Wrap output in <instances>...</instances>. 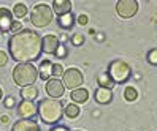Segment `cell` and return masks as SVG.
<instances>
[{
  "mask_svg": "<svg viewBox=\"0 0 157 131\" xmlns=\"http://www.w3.org/2000/svg\"><path fill=\"white\" fill-rule=\"evenodd\" d=\"M8 48L13 60L17 63H30L41 54V38L36 32L22 29L10 38Z\"/></svg>",
  "mask_w": 157,
  "mask_h": 131,
  "instance_id": "cell-1",
  "label": "cell"
},
{
  "mask_svg": "<svg viewBox=\"0 0 157 131\" xmlns=\"http://www.w3.org/2000/svg\"><path fill=\"white\" fill-rule=\"evenodd\" d=\"M36 112H38L40 118L48 125H54L62 118L63 114V106L62 101L59 100H52V98H46L41 100L38 103V107H36Z\"/></svg>",
  "mask_w": 157,
  "mask_h": 131,
  "instance_id": "cell-2",
  "label": "cell"
},
{
  "mask_svg": "<svg viewBox=\"0 0 157 131\" xmlns=\"http://www.w3.org/2000/svg\"><path fill=\"white\" fill-rule=\"evenodd\" d=\"M13 79L17 86H33L35 81L38 79V70L32 63H17L13 70Z\"/></svg>",
  "mask_w": 157,
  "mask_h": 131,
  "instance_id": "cell-3",
  "label": "cell"
},
{
  "mask_svg": "<svg viewBox=\"0 0 157 131\" xmlns=\"http://www.w3.org/2000/svg\"><path fill=\"white\" fill-rule=\"evenodd\" d=\"M130 67L124 60H113L109 63L108 74L114 84H124L128 78H130Z\"/></svg>",
  "mask_w": 157,
  "mask_h": 131,
  "instance_id": "cell-4",
  "label": "cell"
},
{
  "mask_svg": "<svg viewBox=\"0 0 157 131\" xmlns=\"http://www.w3.org/2000/svg\"><path fill=\"white\" fill-rule=\"evenodd\" d=\"M51 21H52V10H51L48 5L40 3V5H36L33 10H32L30 22L35 27H46Z\"/></svg>",
  "mask_w": 157,
  "mask_h": 131,
  "instance_id": "cell-5",
  "label": "cell"
},
{
  "mask_svg": "<svg viewBox=\"0 0 157 131\" xmlns=\"http://www.w3.org/2000/svg\"><path fill=\"white\" fill-rule=\"evenodd\" d=\"M62 78H63V82H62L63 87L71 89V90L79 89V86H82V81H84L82 73L78 68H68L67 71H63Z\"/></svg>",
  "mask_w": 157,
  "mask_h": 131,
  "instance_id": "cell-6",
  "label": "cell"
},
{
  "mask_svg": "<svg viewBox=\"0 0 157 131\" xmlns=\"http://www.w3.org/2000/svg\"><path fill=\"white\" fill-rule=\"evenodd\" d=\"M116 11L124 19L133 17L138 11V2L136 0H119L116 3Z\"/></svg>",
  "mask_w": 157,
  "mask_h": 131,
  "instance_id": "cell-7",
  "label": "cell"
},
{
  "mask_svg": "<svg viewBox=\"0 0 157 131\" xmlns=\"http://www.w3.org/2000/svg\"><path fill=\"white\" fill-rule=\"evenodd\" d=\"M44 90L48 93L49 96L54 98H60L63 95V92H65V87H63V84L60 82V79H49L46 81V86H44Z\"/></svg>",
  "mask_w": 157,
  "mask_h": 131,
  "instance_id": "cell-8",
  "label": "cell"
},
{
  "mask_svg": "<svg viewBox=\"0 0 157 131\" xmlns=\"http://www.w3.org/2000/svg\"><path fill=\"white\" fill-rule=\"evenodd\" d=\"M17 114H19L22 118H30L36 114V106L33 104V101H27L22 100L17 106Z\"/></svg>",
  "mask_w": 157,
  "mask_h": 131,
  "instance_id": "cell-9",
  "label": "cell"
},
{
  "mask_svg": "<svg viewBox=\"0 0 157 131\" xmlns=\"http://www.w3.org/2000/svg\"><path fill=\"white\" fill-rule=\"evenodd\" d=\"M57 48H59V38L56 35H46L41 40V51H44L46 54H54Z\"/></svg>",
  "mask_w": 157,
  "mask_h": 131,
  "instance_id": "cell-10",
  "label": "cell"
},
{
  "mask_svg": "<svg viewBox=\"0 0 157 131\" xmlns=\"http://www.w3.org/2000/svg\"><path fill=\"white\" fill-rule=\"evenodd\" d=\"M13 24V13L8 8H0V32H10Z\"/></svg>",
  "mask_w": 157,
  "mask_h": 131,
  "instance_id": "cell-11",
  "label": "cell"
},
{
  "mask_svg": "<svg viewBox=\"0 0 157 131\" xmlns=\"http://www.w3.org/2000/svg\"><path fill=\"white\" fill-rule=\"evenodd\" d=\"M11 131H40V128L36 125V122L30 118H22V120H17L13 125Z\"/></svg>",
  "mask_w": 157,
  "mask_h": 131,
  "instance_id": "cell-12",
  "label": "cell"
},
{
  "mask_svg": "<svg viewBox=\"0 0 157 131\" xmlns=\"http://www.w3.org/2000/svg\"><path fill=\"white\" fill-rule=\"evenodd\" d=\"M51 10L56 11L59 16L68 14V13H71V2L70 0H54Z\"/></svg>",
  "mask_w": 157,
  "mask_h": 131,
  "instance_id": "cell-13",
  "label": "cell"
},
{
  "mask_svg": "<svg viewBox=\"0 0 157 131\" xmlns=\"http://www.w3.org/2000/svg\"><path fill=\"white\" fill-rule=\"evenodd\" d=\"M95 100L98 104H108L113 100V92L109 89H105V87H98L95 90Z\"/></svg>",
  "mask_w": 157,
  "mask_h": 131,
  "instance_id": "cell-14",
  "label": "cell"
},
{
  "mask_svg": "<svg viewBox=\"0 0 157 131\" xmlns=\"http://www.w3.org/2000/svg\"><path fill=\"white\" fill-rule=\"evenodd\" d=\"M70 98L73 103H86L89 98V92L86 89H76V90H71L70 93Z\"/></svg>",
  "mask_w": 157,
  "mask_h": 131,
  "instance_id": "cell-15",
  "label": "cell"
},
{
  "mask_svg": "<svg viewBox=\"0 0 157 131\" xmlns=\"http://www.w3.org/2000/svg\"><path fill=\"white\" fill-rule=\"evenodd\" d=\"M51 71H52V63L49 60H43L38 68V78H41L43 81H48V78L51 76Z\"/></svg>",
  "mask_w": 157,
  "mask_h": 131,
  "instance_id": "cell-16",
  "label": "cell"
},
{
  "mask_svg": "<svg viewBox=\"0 0 157 131\" xmlns=\"http://www.w3.org/2000/svg\"><path fill=\"white\" fill-rule=\"evenodd\" d=\"M21 96L27 101H32L38 96V89L35 86H27V87H22L21 89Z\"/></svg>",
  "mask_w": 157,
  "mask_h": 131,
  "instance_id": "cell-17",
  "label": "cell"
},
{
  "mask_svg": "<svg viewBox=\"0 0 157 131\" xmlns=\"http://www.w3.org/2000/svg\"><path fill=\"white\" fill-rule=\"evenodd\" d=\"M97 81H98V86L105 87V89H109V90H111V89L114 87V82L111 81V78H109L108 73H100L98 78H97Z\"/></svg>",
  "mask_w": 157,
  "mask_h": 131,
  "instance_id": "cell-18",
  "label": "cell"
},
{
  "mask_svg": "<svg viewBox=\"0 0 157 131\" xmlns=\"http://www.w3.org/2000/svg\"><path fill=\"white\" fill-rule=\"evenodd\" d=\"M73 22H75V16H73L71 13L59 16V25L62 27V29H71Z\"/></svg>",
  "mask_w": 157,
  "mask_h": 131,
  "instance_id": "cell-19",
  "label": "cell"
},
{
  "mask_svg": "<svg viewBox=\"0 0 157 131\" xmlns=\"http://www.w3.org/2000/svg\"><path fill=\"white\" fill-rule=\"evenodd\" d=\"M63 112H65V115H67L68 118H76V117L79 115V107L71 103V104H68V106L65 107V111H63Z\"/></svg>",
  "mask_w": 157,
  "mask_h": 131,
  "instance_id": "cell-20",
  "label": "cell"
},
{
  "mask_svg": "<svg viewBox=\"0 0 157 131\" xmlns=\"http://www.w3.org/2000/svg\"><path fill=\"white\" fill-rule=\"evenodd\" d=\"M124 98L127 100V101H135L136 98H138V92H136V89H133V87H125V90H124Z\"/></svg>",
  "mask_w": 157,
  "mask_h": 131,
  "instance_id": "cell-21",
  "label": "cell"
},
{
  "mask_svg": "<svg viewBox=\"0 0 157 131\" xmlns=\"http://www.w3.org/2000/svg\"><path fill=\"white\" fill-rule=\"evenodd\" d=\"M13 14L16 16V17H24L25 14H27V6L24 5V3H17V5H14V8H13Z\"/></svg>",
  "mask_w": 157,
  "mask_h": 131,
  "instance_id": "cell-22",
  "label": "cell"
},
{
  "mask_svg": "<svg viewBox=\"0 0 157 131\" xmlns=\"http://www.w3.org/2000/svg\"><path fill=\"white\" fill-rule=\"evenodd\" d=\"M52 76H62L63 74V68L60 63H52V71H51Z\"/></svg>",
  "mask_w": 157,
  "mask_h": 131,
  "instance_id": "cell-23",
  "label": "cell"
},
{
  "mask_svg": "<svg viewBox=\"0 0 157 131\" xmlns=\"http://www.w3.org/2000/svg\"><path fill=\"white\" fill-rule=\"evenodd\" d=\"M71 43L75 44V46H81L82 43H84V35H82V33L73 35V36H71Z\"/></svg>",
  "mask_w": 157,
  "mask_h": 131,
  "instance_id": "cell-24",
  "label": "cell"
},
{
  "mask_svg": "<svg viewBox=\"0 0 157 131\" xmlns=\"http://www.w3.org/2000/svg\"><path fill=\"white\" fill-rule=\"evenodd\" d=\"M147 62L151 65H157V49H151L147 52Z\"/></svg>",
  "mask_w": 157,
  "mask_h": 131,
  "instance_id": "cell-25",
  "label": "cell"
},
{
  "mask_svg": "<svg viewBox=\"0 0 157 131\" xmlns=\"http://www.w3.org/2000/svg\"><path fill=\"white\" fill-rule=\"evenodd\" d=\"M54 54H56L59 59H63V57H67V49L63 48L62 44H59V48L56 49V52H54Z\"/></svg>",
  "mask_w": 157,
  "mask_h": 131,
  "instance_id": "cell-26",
  "label": "cell"
},
{
  "mask_svg": "<svg viewBox=\"0 0 157 131\" xmlns=\"http://www.w3.org/2000/svg\"><path fill=\"white\" fill-rule=\"evenodd\" d=\"M3 104H5V107H13V106L16 104V101H14V98H13V96H8V98H5Z\"/></svg>",
  "mask_w": 157,
  "mask_h": 131,
  "instance_id": "cell-27",
  "label": "cell"
},
{
  "mask_svg": "<svg viewBox=\"0 0 157 131\" xmlns=\"http://www.w3.org/2000/svg\"><path fill=\"white\" fill-rule=\"evenodd\" d=\"M6 62H8V55H6L3 51H0V67L6 65Z\"/></svg>",
  "mask_w": 157,
  "mask_h": 131,
  "instance_id": "cell-28",
  "label": "cell"
},
{
  "mask_svg": "<svg viewBox=\"0 0 157 131\" xmlns=\"http://www.w3.org/2000/svg\"><path fill=\"white\" fill-rule=\"evenodd\" d=\"M87 21H89V17H87L86 14L78 16V24H79V25H86V24H87Z\"/></svg>",
  "mask_w": 157,
  "mask_h": 131,
  "instance_id": "cell-29",
  "label": "cell"
},
{
  "mask_svg": "<svg viewBox=\"0 0 157 131\" xmlns=\"http://www.w3.org/2000/svg\"><path fill=\"white\" fill-rule=\"evenodd\" d=\"M19 29H21V22H17V21H13V24H11V32L17 33V32H19Z\"/></svg>",
  "mask_w": 157,
  "mask_h": 131,
  "instance_id": "cell-30",
  "label": "cell"
},
{
  "mask_svg": "<svg viewBox=\"0 0 157 131\" xmlns=\"http://www.w3.org/2000/svg\"><path fill=\"white\" fill-rule=\"evenodd\" d=\"M51 131H70L67 126H54Z\"/></svg>",
  "mask_w": 157,
  "mask_h": 131,
  "instance_id": "cell-31",
  "label": "cell"
},
{
  "mask_svg": "<svg viewBox=\"0 0 157 131\" xmlns=\"http://www.w3.org/2000/svg\"><path fill=\"white\" fill-rule=\"evenodd\" d=\"M2 122H3V123H6V122H8V117H6V115H3V117H2Z\"/></svg>",
  "mask_w": 157,
  "mask_h": 131,
  "instance_id": "cell-32",
  "label": "cell"
},
{
  "mask_svg": "<svg viewBox=\"0 0 157 131\" xmlns=\"http://www.w3.org/2000/svg\"><path fill=\"white\" fill-rule=\"evenodd\" d=\"M0 100H2V89H0Z\"/></svg>",
  "mask_w": 157,
  "mask_h": 131,
  "instance_id": "cell-33",
  "label": "cell"
}]
</instances>
